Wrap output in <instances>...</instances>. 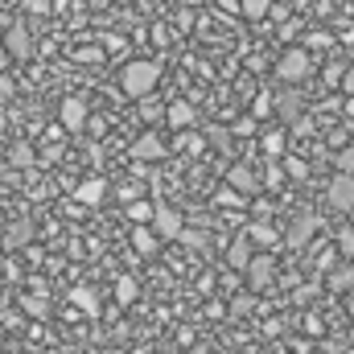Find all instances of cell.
Listing matches in <instances>:
<instances>
[{"label": "cell", "instance_id": "36", "mask_svg": "<svg viewBox=\"0 0 354 354\" xmlns=\"http://www.w3.org/2000/svg\"><path fill=\"white\" fill-rule=\"evenodd\" d=\"M330 41H334L330 33H309V46H330Z\"/></svg>", "mask_w": 354, "mask_h": 354}, {"label": "cell", "instance_id": "12", "mask_svg": "<svg viewBox=\"0 0 354 354\" xmlns=\"http://www.w3.org/2000/svg\"><path fill=\"white\" fill-rule=\"evenodd\" d=\"M227 264L239 268V272H248V264H252V239L243 235V239H235L231 248H227Z\"/></svg>", "mask_w": 354, "mask_h": 354}, {"label": "cell", "instance_id": "39", "mask_svg": "<svg viewBox=\"0 0 354 354\" xmlns=\"http://www.w3.org/2000/svg\"><path fill=\"white\" fill-rule=\"evenodd\" d=\"M346 115H354V95L346 99Z\"/></svg>", "mask_w": 354, "mask_h": 354}, {"label": "cell", "instance_id": "9", "mask_svg": "<svg viewBox=\"0 0 354 354\" xmlns=\"http://www.w3.org/2000/svg\"><path fill=\"white\" fill-rule=\"evenodd\" d=\"M165 120H169V128H177V132H189V128H194V120H198V111H194V103L177 99V103H169Z\"/></svg>", "mask_w": 354, "mask_h": 354}, {"label": "cell", "instance_id": "34", "mask_svg": "<svg viewBox=\"0 0 354 354\" xmlns=\"http://www.w3.org/2000/svg\"><path fill=\"white\" fill-rule=\"evenodd\" d=\"M25 8L37 12V17H46V12H50V0H25Z\"/></svg>", "mask_w": 354, "mask_h": 354}, {"label": "cell", "instance_id": "18", "mask_svg": "<svg viewBox=\"0 0 354 354\" xmlns=\"http://www.w3.org/2000/svg\"><path fill=\"white\" fill-rule=\"evenodd\" d=\"M153 214H157V206H153V202H145V198L128 202V218H132V223H153Z\"/></svg>", "mask_w": 354, "mask_h": 354}, {"label": "cell", "instance_id": "30", "mask_svg": "<svg viewBox=\"0 0 354 354\" xmlns=\"http://www.w3.org/2000/svg\"><path fill=\"white\" fill-rule=\"evenodd\" d=\"M25 309H29L33 317H46V309H50V305H46V297H33V301H25Z\"/></svg>", "mask_w": 354, "mask_h": 354}, {"label": "cell", "instance_id": "38", "mask_svg": "<svg viewBox=\"0 0 354 354\" xmlns=\"http://www.w3.org/2000/svg\"><path fill=\"white\" fill-rule=\"evenodd\" d=\"M8 25H12V21H8V17H0V37H4V29H8Z\"/></svg>", "mask_w": 354, "mask_h": 354}, {"label": "cell", "instance_id": "8", "mask_svg": "<svg viewBox=\"0 0 354 354\" xmlns=\"http://www.w3.org/2000/svg\"><path fill=\"white\" fill-rule=\"evenodd\" d=\"M62 128H71V132H79V128H87V103L83 99H62Z\"/></svg>", "mask_w": 354, "mask_h": 354}, {"label": "cell", "instance_id": "23", "mask_svg": "<svg viewBox=\"0 0 354 354\" xmlns=\"http://www.w3.org/2000/svg\"><path fill=\"white\" fill-rule=\"evenodd\" d=\"M284 174L292 177V181H305V177H309V165H305L301 157H284Z\"/></svg>", "mask_w": 354, "mask_h": 354}, {"label": "cell", "instance_id": "32", "mask_svg": "<svg viewBox=\"0 0 354 354\" xmlns=\"http://www.w3.org/2000/svg\"><path fill=\"white\" fill-rule=\"evenodd\" d=\"M252 132H256V120H252V115H243V120L235 124V136H252Z\"/></svg>", "mask_w": 354, "mask_h": 354}, {"label": "cell", "instance_id": "24", "mask_svg": "<svg viewBox=\"0 0 354 354\" xmlns=\"http://www.w3.org/2000/svg\"><path fill=\"white\" fill-rule=\"evenodd\" d=\"M29 235H33V231H29V223H12V231L4 235V243H8V248H21Z\"/></svg>", "mask_w": 354, "mask_h": 354}, {"label": "cell", "instance_id": "20", "mask_svg": "<svg viewBox=\"0 0 354 354\" xmlns=\"http://www.w3.org/2000/svg\"><path fill=\"white\" fill-rule=\"evenodd\" d=\"M71 301H75V305H79L83 313H91V317L99 313V297H95L91 288H75V292H71Z\"/></svg>", "mask_w": 354, "mask_h": 354}, {"label": "cell", "instance_id": "28", "mask_svg": "<svg viewBox=\"0 0 354 354\" xmlns=\"http://www.w3.org/2000/svg\"><path fill=\"white\" fill-rule=\"evenodd\" d=\"M338 174H354V145H346L338 153Z\"/></svg>", "mask_w": 354, "mask_h": 354}, {"label": "cell", "instance_id": "14", "mask_svg": "<svg viewBox=\"0 0 354 354\" xmlns=\"http://www.w3.org/2000/svg\"><path fill=\"white\" fill-rule=\"evenodd\" d=\"M227 185H235V189H243V194H256V189H260V177L252 174L248 165H235V169L227 174Z\"/></svg>", "mask_w": 354, "mask_h": 354}, {"label": "cell", "instance_id": "11", "mask_svg": "<svg viewBox=\"0 0 354 354\" xmlns=\"http://www.w3.org/2000/svg\"><path fill=\"white\" fill-rule=\"evenodd\" d=\"M313 235H317V218H297V223L288 227L284 243H288V248H305V243H309Z\"/></svg>", "mask_w": 354, "mask_h": 354}, {"label": "cell", "instance_id": "41", "mask_svg": "<svg viewBox=\"0 0 354 354\" xmlns=\"http://www.w3.org/2000/svg\"><path fill=\"white\" fill-rule=\"evenodd\" d=\"M189 354H210V351H206V346H194V351H189Z\"/></svg>", "mask_w": 354, "mask_h": 354}, {"label": "cell", "instance_id": "10", "mask_svg": "<svg viewBox=\"0 0 354 354\" xmlns=\"http://www.w3.org/2000/svg\"><path fill=\"white\" fill-rule=\"evenodd\" d=\"M272 272H276L272 256H252V264H248V284H252V288H268V284H272Z\"/></svg>", "mask_w": 354, "mask_h": 354}, {"label": "cell", "instance_id": "4", "mask_svg": "<svg viewBox=\"0 0 354 354\" xmlns=\"http://www.w3.org/2000/svg\"><path fill=\"white\" fill-rule=\"evenodd\" d=\"M326 202L334 206V210H354V174H338L330 185H326Z\"/></svg>", "mask_w": 354, "mask_h": 354}, {"label": "cell", "instance_id": "17", "mask_svg": "<svg viewBox=\"0 0 354 354\" xmlns=\"http://www.w3.org/2000/svg\"><path fill=\"white\" fill-rule=\"evenodd\" d=\"M351 284H354V264L351 260H346L342 268H330V288H334V292H346Z\"/></svg>", "mask_w": 354, "mask_h": 354}, {"label": "cell", "instance_id": "27", "mask_svg": "<svg viewBox=\"0 0 354 354\" xmlns=\"http://www.w3.org/2000/svg\"><path fill=\"white\" fill-rule=\"evenodd\" d=\"M33 157H37V153H33L29 145H12V165H33Z\"/></svg>", "mask_w": 354, "mask_h": 354}, {"label": "cell", "instance_id": "5", "mask_svg": "<svg viewBox=\"0 0 354 354\" xmlns=\"http://www.w3.org/2000/svg\"><path fill=\"white\" fill-rule=\"evenodd\" d=\"M153 231H157L161 239H181V214H177L174 206L157 202V214H153Z\"/></svg>", "mask_w": 354, "mask_h": 354}, {"label": "cell", "instance_id": "15", "mask_svg": "<svg viewBox=\"0 0 354 354\" xmlns=\"http://www.w3.org/2000/svg\"><path fill=\"white\" fill-rule=\"evenodd\" d=\"M276 111H280V120L297 124V120H301V95H297V91H284V95L276 99Z\"/></svg>", "mask_w": 354, "mask_h": 354}, {"label": "cell", "instance_id": "19", "mask_svg": "<svg viewBox=\"0 0 354 354\" xmlns=\"http://www.w3.org/2000/svg\"><path fill=\"white\" fill-rule=\"evenodd\" d=\"M235 4H239V12L252 17V21H260V17L272 12V0H235Z\"/></svg>", "mask_w": 354, "mask_h": 354}, {"label": "cell", "instance_id": "42", "mask_svg": "<svg viewBox=\"0 0 354 354\" xmlns=\"http://www.w3.org/2000/svg\"><path fill=\"white\" fill-rule=\"evenodd\" d=\"M132 354H149V346H136V351H132Z\"/></svg>", "mask_w": 354, "mask_h": 354}, {"label": "cell", "instance_id": "25", "mask_svg": "<svg viewBox=\"0 0 354 354\" xmlns=\"http://www.w3.org/2000/svg\"><path fill=\"white\" fill-rule=\"evenodd\" d=\"M338 252H342V260H351V264H354V231H351V227H342V231H338Z\"/></svg>", "mask_w": 354, "mask_h": 354}, {"label": "cell", "instance_id": "35", "mask_svg": "<svg viewBox=\"0 0 354 354\" xmlns=\"http://www.w3.org/2000/svg\"><path fill=\"white\" fill-rule=\"evenodd\" d=\"M342 91L354 95V66H346V75H342Z\"/></svg>", "mask_w": 354, "mask_h": 354}, {"label": "cell", "instance_id": "7", "mask_svg": "<svg viewBox=\"0 0 354 354\" xmlns=\"http://www.w3.org/2000/svg\"><path fill=\"white\" fill-rule=\"evenodd\" d=\"M107 198V181L103 177H87V181H79V189H75V202L79 206H99Z\"/></svg>", "mask_w": 354, "mask_h": 354}, {"label": "cell", "instance_id": "3", "mask_svg": "<svg viewBox=\"0 0 354 354\" xmlns=\"http://www.w3.org/2000/svg\"><path fill=\"white\" fill-rule=\"evenodd\" d=\"M4 50H8V58L29 62V54H33V33H29L25 21H12V25L4 29Z\"/></svg>", "mask_w": 354, "mask_h": 354}, {"label": "cell", "instance_id": "26", "mask_svg": "<svg viewBox=\"0 0 354 354\" xmlns=\"http://www.w3.org/2000/svg\"><path fill=\"white\" fill-rule=\"evenodd\" d=\"M206 140H210V145H214V149H227V145H231V132H227V128H218V124H214V128H206Z\"/></svg>", "mask_w": 354, "mask_h": 354}, {"label": "cell", "instance_id": "33", "mask_svg": "<svg viewBox=\"0 0 354 354\" xmlns=\"http://www.w3.org/2000/svg\"><path fill=\"white\" fill-rule=\"evenodd\" d=\"M120 198H124V206L136 202V198H140V185H120Z\"/></svg>", "mask_w": 354, "mask_h": 354}, {"label": "cell", "instance_id": "6", "mask_svg": "<svg viewBox=\"0 0 354 354\" xmlns=\"http://www.w3.org/2000/svg\"><path fill=\"white\" fill-rule=\"evenodd\" d=\"M165 157V140L157 132H145L136 145H132V161H161Z\"/></svg>", "mask_w": 354, "mask_h": 354}, {"label": "cell", "instance_id": "21", "mask_svg": "<svg viewBox=\"0 0 354 354\" xmlns=\"http://www.w3.org/2000/svg\"><path fill=\"white\" fill-rule=\"evenodd\" d=\"M260 145H264L268 157H280V153H284V132H280V128H272V132H264V140H260Z\"/></svg>", "mask_w": 354, "mask_h": 354}, {"label": "cell", "instance_id": "22", "mask_svg": "<svg viewBox=\"0 0 354 354\" xmlns=\"http://www.w3.org/2000/svg\"><path fill=\"white\" fill-rule=\"evenodd\" d=\"M214 202H218V206H243V202H248V194H239L235 185H223V189L214 194Z\"/></svg>", "mask_w": 354, "mask_h": 354}, {"label": "cell", "instance_id": "13", "mask_svg": "<svg viewBox=\"0 0 354 354\" xmlns=\"http://www.w3.org/2000/svg\"><path fill=\"white\" fill-rule=\"evenodd\" d=\"M132 248L145 252V256H153V252L161 248V235H157L153 227H132Z\"/></svg>", "mask_w": 354, "mask_h": 354}, {"label": "cell", "instance_id": "40", "mask_svg": "<svg viewBox=\"0 0 354 354\" xmlns=\"http://www.w3.org/2000/svg\"><path fill=\"white\" fill-rule=\"evenodd\" d=\"M0 66H8V50H0Z\"/></svg>", "mask_w": 354, "mask_h": 354}, {"label": "cell", "instance_id": "31", "mask_svg": "<svg viewBox=\"0 0 354 354\" xmlns=\"http://www.w3.org/2000/svg\"><path fill=\"white\" fill-rule=\"evenodd\" d=\"M272 107H276V103H272V99H268V95H260V99H256V103H252V115H268V111H272Z\"/></svg>", "mask_w": 354, "mask_h": 354}, {"label": "cell", "instance_id": "37", "mask_svg": "<svg viewBox=\"0 0 354 354\" xmlns=\"http://www.w3.org/2000/svg\"><path fill=\"white\" fill-rule=\"evenodd\" d=\"M8 95H12V83H8V79L0 75V99H8Z\"/></svg>", "mask_w": 354, "mask_h": 354}, {"label": "cell", "instance_id": "29", "mask_svg": "<svg viewBox=\"0 0 354 354\" xmlns=\"http://www.w3.org/2000/svg\"><path fill=\"white\" fill-rule=\"evenodd\" d=\"M115 297H120V301H132V297H136V280H120V284H115Z\"/></svg>", "mask_w": 354, "mask_h": 354}, {"label": "cell", "instance_id": "16", "mask_svg": "<svg viewBox=\"0 0 354 354\" xmlns=\"http://www.w3.org/2000/svg\"><path fill=\"white\" fill-rule=\"evenodd\" d=\"M248 239L260 243V248H276V243H280V231H276L272 223H252V227H248Z\"/></svg>", "mask_w": 354, "mask_h": 354}, {"label": "cell", "instance_id": "1", "mask_svg": "<svg viewBox=\"0 0 354 354\" xmlns=\"http://www.w3.org/2000/svg\"><path fill=\"white\" fill-rule=\"evenodd\" d=\"M161 83V62H149V58H136L120 71V87L128 99H149L153 87Z\"/></svg>", "mask_w": 354, "mask_h": 354}, {"label": "cell", "instance_id": "2", "mask_svg": "<svg viewBox=\"0 0 354 354\" xmlns=\"http://www.w3.org/2000/svg\"><path fill=\"white\" fill-rule=\"evenodd\" d=\"M313 75V58L305 46H288L280 58H276V79L280 83H305Z\"/></svg>", "mask_w": 354, "mask_h": 354}]
</instances>
